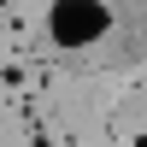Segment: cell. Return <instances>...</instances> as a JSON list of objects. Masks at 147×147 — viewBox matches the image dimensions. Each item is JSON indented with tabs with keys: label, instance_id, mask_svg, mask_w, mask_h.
Returning <instances> with one entry per match:
<instances>
[{
	"label": "cell",
	"instance_id": "obj_1",
	"mask_svg": "<svg viewBox=\"0 0 147 147\" xmlns=\"http://www.w3.org/2000/svg\"><path fill=\"white\" fill-rule=\"evenodd\" d=\"M106 30H112L106 0H53L47 6V35L59 47H94Z\"/></svg>",
	"mask_w": 147,
	"mask_h": 147
}]
</instances>
